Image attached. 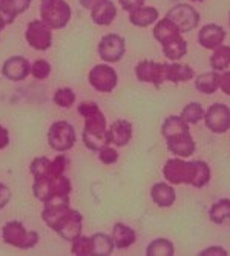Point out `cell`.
<instances>
[{"mask_svg":"<svg viewBox=\"0 0 230 256\" xmlns=\"http://www.w3.org/2000/svg\"><path fill=\"white\" fill-rule=\"evenodd\" d=\"M163 175L170 184H189L201 189L210 181V169L204 161H184V158H172L164 168Z\"/></svg>","mask_w":230,"mask_h":256,"instance_id":"1","label":"cell"},{"mask_svg":"<svg viewBox=\"0 0 230 256\" xmlns=\"http://www.w3.org/2000/svg\"><path fill=\"white\" fill-rule=\"evenodd\" d=\"M78 114L84 117V130H83V142L89 150L98 152L104 146L109 144L108 140V128L106 118L103 112L98 109L96 103H82L78 106Z\"/></svg>","mask_w":230,"mask_h":256,"instance_id":"2","label":"cell"},{"mask_svg":"<svg viewBox=\"0 0 230 256\" xmlns=\"http://www.w3.org/2000/svg\"><path fill=\"white\" fill-rule=\"evenodd\" d=\"M161 134L168 142V149L172 155L189 158L195 154V142L189 130V124L178 115H170L161 126Z\"/></svg>","mask_w":230,"mask_h":256,"instance_id":"3","label":"cell"},{"mask_svg":"<svg viewBox=\"0 0 230 256\" xmlns=\"http://www.w3.org/2000/svg\"><path fill=\"white\" fill-rule=\"evenodd\" d=\"M71 18V8L64 0H42V20L51 30H60Z\"/></svg>","mask_w":230,"mask_h":256,"instance_id":"4","label":"cell"},{"mask_svg":"<svg viewBox=\"0 0 230 256\" xmlns=\"http://www.w3.org/2000/svg\"><path fill=\"white\" fill-rule=\"evenodd\" d=\"M4 241L17 248H32L38 242V234L30 232L22 222L11 221L4 226Z\"/></svg>","mask_w":230,"mask_h":256,"instance_id":"5","label":"cell"},{"mask_svg":"<svg viewBox=\"0 0 230 256\" xmlns=\"http://www.w3.org/2000/svg\"><path fill=\"white\" fill-rule=\"evenodd\" d=\"M166 18L169 22H172L174 25L178 28V31L182 34V32L194 31L198 26V23L201 20V16H200V12L194 6L186 5V4H181V5L174 6L166 14Z\"/></svg>","mask_w":230,"mask_h":256,"instance_id":"6","label":"cell"},{"mask_svg":"<svg viewBox=\"0 0 230 256\" xmlns=\"http://www.w3.org/2000/svg\"><path fill=\"white\" fill-rule=\"evenodd\" d=\"M48 142L57 152H66L76 143V130L68 122H57L48 132Z\"/></svg>","mask_w":230,"mask_h":256,"instance_id":"7","label":"cell"},{"mask_svg":"<svg viewBox=\"0 0 230 256\" xmlns=\"http://www.w3.org/2000/svg\"><path fill=\"white\" fill-rule=\"evenodd\" d=\"M202 120L214 134H226L230 130V108L222 103H214L204 112Z\"/></svg>","mask_w":230,"mask_h":256,"instance_id":"8","label":"cell"},{"mask_svg":"<svg viewBox=\"0 0 230 256\" xmlns=\"http://www.w3.org/2000/svg\"><path fill=\"white\" fill-rule=\"evenodd\" d=\"M135 76H136L138 82L152 83L155 88H160L166 82V63L143 60L136 64Z\"/></svg>","mask_w":230,"mask_h":256,"instance_id":"9","label":"cell"},{"mask_svg":"<svg viewBox=\"0 0 230 256\" xmlns=\"http://www.w3.org/2000/svg\"><path fill=\"white\" fill-rule=\"evenodd\" d=\"M126 52V42L118 34H108L98 44V56L108 63H117Z\"/></svg>","mask_w":230,"mask_h":256,"instance_id":"10","label":"cell"},{"mask_svg":"<svg viewBox=\"0 0 230 256\" xmlns=\"http://www.w3.org/2000/svg\"><path fill=\"white\" fill-rule=\"evenodd\" d=\"M118 77L117 72L108 64H97L92 68V71L89 72V83L90 86L97 89L98 92H112L117 86Z\"/></svg>","mask_w":230,"mask_h":256,"instance_id":"11","label":"cell"},{"mask_svg":"<svg viewBox=\"0 0 230 256\" xmlns=\"http://www.w3.org/2000/svg\"><path fill=\"white\" fill-rule=\"evenodd\" d=\"M26 42L37 51H46L52 43L51 28L43 20H34L28 25Z\"/></svg>","mask_w":230,"mask_h":256,"instance_id":"12","label":"cell"},{"mask_svg":"<svg viewBox=\"0 0 230 256\" xmlns=\"http://www.w3.org/2000/svg\"><path fill=\"white\" fill-rule=\"evenodd\" d=\"M82 215L77 210H72L69 208L68 214L60 220L58 226L56 227L57 234L66 240V241H74L77 236H80V232H82Z\"/></svg>","mask_w":230,"mask_h":256,"instance_id":"13","label":"cell"},{"mask_svg":"<svg viewBox=\"0 0 230 256\" xmlns=\"http://www.w3.org/2000/svg\"><path fill=\"white\" fill-rule=\"evenodd\" d=\"M31 5V0H0V30L14 22V18L25 12Z\"/></svg>","mask_w":230,"mask_h":256,"instance_id":"14","label":"cell"},{"mask_svg":"<svg viewBox=\"0 0 230 256\" xmlns=\"http://www.w3.org/2000/svg\"><path fill=\"white\" fill-rule=\"evenodd\" d=\"M226 40V31L216 25V23H209L204 25L198 32V43L204 50H216Z\"/></svg>","mask_w":230,"mask_h":256,"instance_id":"15","label":"cell"},{"mask_svg":"<svg viewBox=\"0 0 230 256\" xmlns=\"http://www.w3.org/2000/svg\"><path fill=\"white\" fill-rule=\"evenodd\" d=\"M31 72V68L28 60H25L23 57L17 56V57H11L10 60L5 62L2 74L12 82H20L25 78L28 74Z\"/></svg>","mask_w":230,"mask_h":256,"instance_id":"16","label":"cell"},{"mask_svg":"<svg viewBox=\"0 0 230 256\" xmlns=\"http://www.w3.org/2000/svg\"><path fill=\"white\" fill-rule=\"evenodd\" d=\"M132 138V124L126 120H117L110 124L108 129V140L109 143H114L115 146L123 148L128 146V143Z\"/></svg>","mask_w":230,"mask_h":256,"instance_id":"17","label":"cell"},{"mask_svg":"<svg viewBox=\"0 0 230 256\" xmlns=\"http://www.w3.org/2000/svg\"><path fill=\"white\" fill-rule=\"evenodd\" d=\"M90 17L97 25L108 26L117 17V8H115V4L112 0H103L100 5L90 10Z\"/></svg>","mask_w":230,"mask_h":256,"instance_id":"18","label":"cell"},{"mask_svg":"<svg viewBox=\"0 0 230 256\" xmlns=\"http://www.w3.org/2000/svg\"><path fill=\"white\" fill-rule=\"evenodd\" d=\"M150 196L158 207H170L176 200L175 189L168 182L154 184L152 189H150Z\"/></svg>","mask_w":230,"mask_h":256,"instance_id":"19","label":"cell"},{"mask_svg":"<svg viewBox=\"0 0 230 256\" xmlns=\"http://www.w3.org/2000/svg\"><path fill=\"white\" fill-rule=\"evenodd\" d=\"M154 37L156 42H160V44L163 46L168 42H172L178 37H181V32L178 31V28L174 25L172 22H169L166 17L163 20H160L155 28H154Z\"/></svg>","mask_w":230,"mask_h":256,"instance_id":"20","label":"cell"},{"mask_svg":"<svg viewBox=\"0 0 230 256\" xmlns=\"http://www.w3.org/2000/svg\"><path fill=\"white\" fill-rule=\"evenodd\" d=\"M195 77V71L189 64L172 63L166 64V80L172 83H186Z\"/></svg>","mask_w":230,"mask_h":256,"instance_id":"21","label":"cell"},{"mask_svg":"<svg viewBox=\"0 0 230 256\" xmlns=\"http://www.w3.org/2000/svg\"><path fill=\"white\" fill-rule=\"evenodd\" d=\"M136 240L135 230L130 228L126 224H115L114 226V232H112V241H114V247L117 248H128L130 247Z\"/></svg>","mask_w":230,"mask_h":256,"instance_id":"22","label":"cell"},{"mask_svg":"<svg viewBox=\"0 0 230 256\" xmlns=\"http://www.w3.org/2000/svg\"><path fill=\"white\" fill-rule=\"evenodd\" d=\"M158 11L154 6H140L134 11H130L129 14V20L132 25L140 26V28H146L152 23H155L158 20Z\"/></svg>","mask_w":230,"mask_h":256,"instance_id":"23","label":"cell"},{"mask_svg":"<svg viewBox=\"0 0 230 256\" xmlns=\"http://www.w3.org/2000/svg\"><path fill=\"white\" fill-rule=\"evenodd\" d=\"M195 89L206 96L215 94V92L220 89V74L216 71L200 74L195 78Z\"/></svg>","mask_w":230,"mask_h":256,"instance_id":"24","label":"cell"},{"mask_svg":"<svg viewBox=\"0 0 230 256\" xmlns=\"http://www.w3.org/2000/svg\"><path fill=\"white\" fill-rule=\"evenodd\" d=\"M163 52L169 60L178 62L180 58H182L188 54V42L182 37H178L172 42H168L166 44H163Z\"/></svg>","mask_w":230,"mask_h":256,"instance_id":"25","label":"cell"},{"mask_svg":"<svg viewBox=\"0 0 230 256\" xmlns=\"http://www.w3.org/2000/svg\"><path fill=\"white\" fill-rule=\"evenodd\" d=\"M209 220L214 224H222L224 221L230 220V200L222 198L212 204L209 208Z\"/></svg>","mask_w":230,"mask_h":256,"instance_id":"26","label":"cell"},{"mask_svg":"<svg viewBox=\"0 0 230 256\" xmlns=\"http://www.w3.org/2000/svg\"><path fill=\"white\" fill-rule=\"evenodd\" d=\"M210 66L216 72H222L227 68H230V46L221 44L216 50H214V56L210 57Z\"/></svg>","mask_w":230,"mask_h":256,"instance_id":"27","label":"cell"},{"mask_svg":"<svg viewBox=\"0 0 230 256\" xmlns=\"http://www.w3.org/2000/svg\"><path fill=\"white\" fill-rule=\"evenodd\" d=\"M92 241V254H100V256H109L114 250V241L110 236L104 234H96L90 236Z\"/></svg>","mask_w":230,"mask_h":256,"instance_id":"28","label":"cell"},{"mask_svg":"<svg viewBox=\"0 0 230 256\" xmlns=\"http://www.w3.org/2000/svg\"><path fill=\"white\" fill-rule=\"evenodd\" d=\"M146 254L148 256H174L175 254V248H174V244L169 240L158 238V240L152 241L148 246Z\"/></svg>","mask_w":230,"mask_h":256,"instance_id":"29","label":"cell"},{"mask_svg":"<svg viewBox=\"0 0 230 256\" xmlns=\"http://www.w3.org/2000/svg\"><path fill=\"white\" fill-rule=\"evenodd\" d=\"M180 117L188 124H196L204 118V109L200 103H189L188 106H184Z\"/></svg>","mask_w":230,"mask_h":256,"instance_id":"30","label":"cell"},{"mask_svg":"<svg viewBox=\"0 0 230 256\" xmlns=\"http://www.w3.org/2000/svg\"><path fill=\"white\" fill-rule=\"evenodd\" d=\"M74 102H76V94L69 88L58 89L54 96V103L62 108H71Z\"/></svg>","mask_w":230,"mask_h":256,"instance_id":"31","label":"cell"},{"mask_svg":"<svg viewBox=\"0 0 230 256\" xmlns=\"http://www.w3.org/2000/svg\"><path fill=\"white\" fill-rule=\"evenodd\" d=\"M72 253L74 254H92V241L86 236H77L72 241Z\"/></svg>","mask_w":230,"mask_h":256,"instance_id":"32","label":"cell"},{"mask_svg":"<svg viewBox=\"0 0 230 256\" xmlns=\"http://www.w3.org/2000/svg\"><path fill=\"white\" fill-rule=\"evenodd\" d=\"M31 74L37 78V80H44L46 77H48L51 74V66L48 62L44 60H37L32 68H31Z\"/></svg>","mask_w":230,"mask_h":256,"instance_id":"33","label":"cell"},{"mask_svg":"<svg viewBox=\"0 0 230 256\" xmlns=\"http://www.w3.org/2000/svg\"><path fill=\"white\" fill-rule=\"evenodd\" d=\"M98 158L104 164H114V162L118 160V152L109 146H104L103 149L98 150Z\"/></svg>","mask_w":230,"mask_h":256,"instance_id":"34","label":"cell"},{"mask_svg":"<svg viewBox=\"0 0 230 256\" xmlns=\"http://www.w3.org/2000/svg\"><path fill=\"white\" fill-rule=\"evenodd\" d=\"M227 250L220 247V246H214V247H207L206 250H202L200 253V256H227Z\"/></svg>","mask_w":230,"mask_h":256,"instance_id":"35","label":"cell"},{"mask_svg":"<svg viewBox=\"0 0 230 256\" xmlns=\"http://www.w3.org/2000/svg\"><path fill=\"white\" fill-rule=\"evenodd\" d=\"M220 89L226 96H230V71H222L220 76Z\"/></svg>","mask_w":230,"mask_h":256,"instance_id":"36","label":"cell"},{"mask_svg":"<svg viewBox=\"0 0 230 256\" xmlns=\"http://www.w3.org/2000/svg\"><path fill=\"white\" fill-rule=\"evenodd\" d=\"M118 2L123 6V10H126L129 12L144 5V0H118Z\"/></svg>","mask_w":230,"mask_h":256,"instance_id":"37","label":"cell"},{"mask_svg":"<svg viewBox=\"0 0 230 256\" xmlns=\"http://www.w3.org/2000/svg\"><path fill=\"white\" fill-rule=\"evenodd\" d=\"M10 200H11V192H10V189L6 188L5 184L0 182V210H2V208H5V206L10 202Z\"/></svg>","mask_w":230,"mask_h":256,"instance_id":"38","label":"cell"},{"mask_svg":"<svg viewBox=\"0 0 230 256\" xmlns=\"http://www.w3.org/2000/svg\"><path fill=\"white\" fill-rule=\"evenodd\" d=\"M10 143V135H8V130L0 126V149H5Z\"/></svg>","mask_w":230,"mask_h":256,"instance_id":"39","label":"cell"},{"mask_svg":"<svg viewBox=\"0 0 230 256\" xmlns=\"http://www.w3.org/2000/svg\"><path fill=\"white\" fill-rule=\"evenodd\" d=\"M103 2V0H80V4L83 8H88V10H92L96 8L97 5H100Z\"/></svg>","mask_w":230,"mask_h":256,"instance_id":"40","label":"cell"},{"mask_svg":"<svg viewBox=\"0 0 230 256\" xmlns=\"http://www.w3.org/2000/svg\"><path fill=\"white\" fill-rule=\"evenodd\" d=\"M192 2H204V0H192Z\"/></svg>","mask_w":230,"mask_h":256,"instance_id":"41","label":"cell"},{"mask_svg":"<svg viewBox=\"0 0 230 256\" xmlns=\"http://www.w3.org/2000/svg\"><path fill=\"white\" fill-rule=\"evenodd\" d=\"M228 25H230V16H228Z\"/></svg>","mask_w":230,"mask_h":256,"instance_id":"42","label":"cell"},{"mask_svg":"<svg viewBox=\"0 0 230 256\" xmlns=\"http://www.w3.org/2000/svg\"><path fill=\"white\" fill-rule=\"evenodd\" d=\"M0 31H2V30H0Z\"/></svg>","mask_w":230,"mask_h":256,"instance_id":"43","label":"cell"}]
</instances>
